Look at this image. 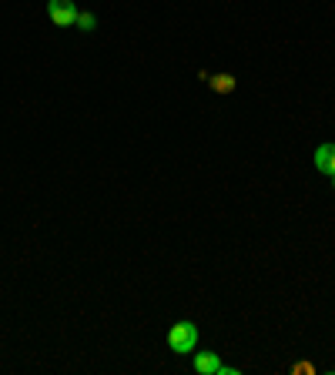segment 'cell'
Returning a JSON list of instances; mask_svg holds the SVG:
<instances>
[{"label":"cell","mask_w":335,"mask_h":375,"mask_svg":"<svg viewBox=\"0 0 335 375\" xmlns=\"http://www.w3.org/2000/svg\"><path fill=\"white\" fill-rule=\"evenodd\" d=\"M208 87H211L215 94H232L235 87H238V77L235 74H211L208 77Z\"/></svg>","instance_id":"5"},{"label":"cell","mask_w":335,"mask_h":375,"mask_svg":"<svg viewBox=\"0 0 335 375\" xmlns=\"http://www.w3.org/2000/svg\"><path fill=\"white\" fill-rule=\"evenodd\" d=\"M315 171L325 178H335V144L332 141H325V144L315 148Z\"/></svg>","instance_id":"3"},{"label":"cell","mask_w":335,"mask_h":375,"mask_svg":"<svg viewBox=\"0 0 335 375\" xmlns=\"http://www.w3.org/2000/svg\"><path fill=\"white\" fill-rule=\"evenodd\" d=\"M218 375H238V369H235V365H221V372Z\"/></svg>","instance_id":"7"},{"label":"cell","mask_w":335,"mask_h":375,"mask_svg":"<svg viewBox=\"0 0 335 375\" xmlns=\"http://www.w3.org/2000/svg\"><path fill=\"white\" fill-rule=\"evenodd\" d=\"M168 345L178 352V355L195 352V345H198V328H195V322H175L171 332H168Z\"/></svg>","instance_id":"1"},{"label":"cell","mask_w":335,"mask_h":375,"mask_svg":"<svg viewBox=\"0 0 335 375\" xmlns=\"http://www.w3.org/2000/svg\"><path fill=\"white\" fill-rule=\"evenodd\" d=\"M195 372L198 375H218L221 372V358L215 352H198L195 355Z\"/></svg>","instance_id":"4"},{"label":"cell","mask_w":335,"mask_h":375,"mask_svg":"<svg viewBox=\"0 0 335 375\" xmlns=\"http://www.w3.org/2000/svg\"><path fill=\"white\" fill-rule=\"evenodd\" d=\"M78 14L80 10L74 7V0H47V17L54 27H74Z\"/></svg>","instance_id":"2"},{"label":"cell","mask_w":335,"mask_h":375,"mask_svg":"<svg viewBox=\"0 0 335 375\" xmlns=\"http://www.w3.org/2000/svg\"><path fill=\"white\" fill-rule=\"evenodd\" d=\"M74 24H78V30L91 34V30H94V24H98V17H94V14H78V21H74Z\"/></svg>","instance_id":"6"}]
</instances>
